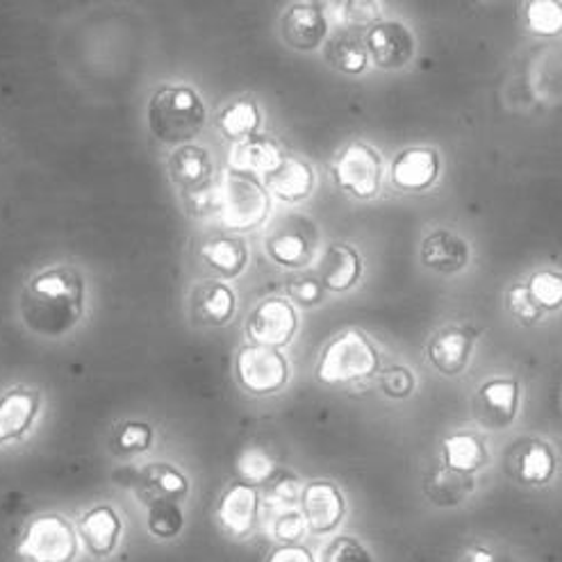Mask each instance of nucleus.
<instances>
[{"instance_id":"nucleus-1","label":"nucleus","mask_w":562,"mask_h":562,"mask_svg":"<svg viewBox=\"0 0 562 562\" xmlns=\"http://www.w3.org/2000/svg\"><path fill=\"white\" fill-rule=\"evenodd\" d=\"M85 283L71 267H53L37 273L23 294L25 322L40 333H65L82 312Z\"/></svg>"},{"instance_id":"nucleus-2","label":"nucleus","mask_w":562,"mask_h":562,"mask_svg":"<svg viewBox=\"0 0 562 562\" xmlns=\"http://www.w3.org/2000/svg\"><path fill=\"white\" fill-rule=\"evenodd\" d=\"M207 110L190 85H162L153 91L146 110L150 135L169 146L192 144L205 128Z\"/></svg>"},{"instance_id":"nucleus-3","label":"nucleus","mask_w":562,"mask_h":562,"mask_svg":"<svg viewBox=\"0 0 562 562\" xmlns=\"http://www.w3.org/2000/svg\"><path fill=\"white\" fill-rule=\"evenodd\" d=\"M376 371L379 351L358 328H349L330 339L317 362V379L326 385L362 383L376 376Z\"/></svg>"},{"instance_id":"nucleus-4","label":"nucleus","mask_w":562,"mask_h":562,"mask_svg":"<svg viewBox=\"0 0 562 562\" xmlns=\"http://www.w3.org/2000/svg\"><path fill=\"white\" fill-rule=\"evenodd\" d=\"M222 187V212L218 218L228 231L246 233L262 226L271 210V194L262 180L251 173H241L231 169L224 180L218 182Z\"/></svg>"},{"instance_id":"nucleus-5","label":"nucleus","mask_w":562,"mask_h":562,"mask_svg":"<svg viewBox=\"0 0 562 562\" xmlns=\"http://www.w3.org/2000/svg\"><path fill=\"white\" fill-rule=\"evenodd\" d=\"M383 155L367 142H351L337 153L333 162V180L339 192L351 199H376L383 184Z\"/></svg>"},{"instance_id":"nucleus-6","label":"nucleus","mask_w":562,"mask_h":562,"mask_svg":"<svg viewBox=\"0 0 562 562\" xmlns=\"http://www.w3.org/2000/svg\"><path fill=\"white\" fill-rule=\"evenodd\" d=\"M16 551L25 562H74L78 538L65 517L46 513L27 524Z\"/></svg>"},{"instance_id":"nucleus-7","label":"nucleus","mask_w":562,"mask_h":562,"mask_svg":"<svg viewBox=\"0 0 562 562\" xmlns=\"http://www.w3.org/2000/svg\"><path fill=\"white\" fill-rule=\"evenodd\" d=\"M235 371L241 387L258 396L283 390L290 379V364L283 351L260 345L241 347L235 360Z\"/></svg>"},{"instance_id":"nucleus-8","label":"nucleus","mask_w":562,"mask_h":562,"mask_svg":"<svg viewBox=\"0 0 562 562\" xmlns=\"http://www.w3.org/2000/svg\"><path fill=\"white\" fill-rule=\"evenodd\" d=\"M299 330V312L296 307L283 299L271 296L256 305L251 317L246 322V335L251 345L283 349L294 339Z\"/></svg>"},{"instance_id":"nucleus-9","label":"nucleus","mask_w":562,"mask_h":562,"mask_svg":"<svg viewBox=\"0 0 562 562\" xmlns=\"http://www.w3.org/2000/svg\"><path fill=\"white\" fill-rule=\"evenodd\" d=\"M364 48L369 59L383 71H401L408 67L417 44L413 30L401 21H379L373 27L367 30Z\"/></svg>"},{"instance_id":"nucleus-10","label":"nucleus","mask_w":562,"mask_h":562,"mask_svg":"<svg viewBox=\"0 0 562 562\" xmlns=\"http://www.w3.org/2000/svg\"><path fill=\"white\" fill-rule=\"evenodd\" d=\"M442 173L440 153L430 146H411L401 150L392 162V182L396 190L424 194Z\"/></svg>"},{"instance_id":"nucleus-11","label":"nucleus","mask_w":562,"mask_h":562,"mask_svg":"<svg viewBox=\"0 0 562 562\" xmlns=\"http://www.w3.org/2000/svg\"><path fill=\"white\" fill-rule=\"evenodd\" d=\"M347 513V502L339 487L330 481H312L301 494V515L305 517L307 530L326 536L335 530Z\"/></svg>"},{"instance_id":"nucleus-12","label":"nucleus","mask_w":562,"mask_h":562,"mask_svg":"<svg viewBox=\"0 0 562 562\" xmlns=\"http://www.w3.org/2000/svg\"><path fill=\"white\" fill-rule=\"evenodd\" d=\"M262 184L278 201L296 205L307 201L315 192L317 176L307 160L296 158V155H283V160L262 176Z\"/></svg>"},{"instance_id":"nucleus-13","label":"nucleus","mask_w":562,"mask_h":562,"mask_svg":"<svg viewBox=\"0 0 562 562\" xmlns=\"http://www.w3.org/2000/svg\"><path fill=\"white\" fill-rule=\"evenodd\" d=\"M479 333L470 326H447L437 333L426 349L428 362L442 376H458L470 364Z\"/></svg>"},{"instance_id":"nucleus-14","label":"nucleus","mask_w":562,"mask_h":562,"mask_svg":"<svg viewBox=\"0 0 562 562\" xmlns=\"http://www.w3.org/2000/svg\"><path fill=\"white\" fill-rule=\"evenodd\" d=\"M280 33H283V40L290 48L312 53L322 48L328 40V19L317 5L296 3L283 14Z\"/></svg>"},{"instance_id":"nucleus-15","label":"nucleus","mask_w":562,"mask_h":562,"mask_svg":"<svg viewBox=\"0 0 562 562\" xmlns=\"http://www.w3.org/2000/svg\"><path fill=\"white\" fill-rule=\"evenodd\" d=\"M422 265L435 273H458L470 265V244L449 228H437L422 241Z\"/></svg>"},{"instance_id":"nucleus-16","label":"nucleus","mask_w":562,"mask_h":562,"mask_svg":"<svg viewBox=\"0 0 562 562\" xmlns=\"http://www.w3.org/2000/svg\"><path fill=\"white\" fill-rule=\"evenodd\" d=\"M260 515V494L256 485L235 483L231 485L216 506V517L233 536H248Z\"/></svg>"},{"instance_id":"nucleus-17","label":"nucleus","mask_w":562,"mask_h":562,"mask_svg":"<svg viewBox=\"0 0 562 562\" xmlns=\"http://www.w3.org/2000/svg\"><path fill=\"white\" fill-rule=\"evenodd\" d=\"M362 278V258L353 246L335 241L319 260V280L326 292L345 294L353 290Z\"/></svg>"},{"instance_id":"nucleus-18","label":"nucleus","mask_w":562,"mask_h":562,"mask_svg":"<svg viewBox=\"0 0 562 562\" xmlns=\"http://www.w3.org/2000/svg\"><path fill=\"white\" fill-rule=\"evenodd\" d=\"M479 417L490 428H506L515 422L519 411V385L513 379L487 381L479 394Z\"/></svg>"},{"instance_id":"nucleus-19","label":"nucleus","mask_w":562,"mask_h":562,"mask_svg":"<svg viewBox=\"0 0 562 562\" xmlns=\"http://www.w3.org/2000/svg\"><path fill=\"white\" fill-rule=\"evenodd\" d=\"M40 413V394L33 387H14L0 396V445L19 440Z\"/></svg>"},{"instance_id":"nucleus-20","label":"nucleus","mask_w":562,"mask_h":562,"mask_svg":"<svg viewBox=\"0 0 562 562\" xmlns=\"http://www.w3.org/2000/svg\"><path fill=\"white\" fill-rule=\"evenodd\" d=\"M169 176L182 194L199 190L214 180V165L210 153L196 144L178 146L169 158Z\"/></svg>"},{"instance_id":"nucleus-21","label":"nucleus","mask_w":562,"mask_h":562,"mask_svg":"<svg viewBox=\"0 0 562 562\" xmlns=\"http://www.w3.org/2000/svg\"><path fill=\"white\" fill-rule=\"evenodd\" d=\"M237 310L235 292L218 283V280H207L194 290L192 296V312L194 319L203 326H226Z\"/></svg>"},{"instance_id":"nucleus-22","label":"nucleus","mask_w":562,"mask_h":562,"mask_svg":"<svg viewBox=\"0 0 562 562\" xmlns=\"http://www.w3.org/2000/svg\"><path fill=\"white\" fill-rule=\"evenodd\" d=\"M201 260L222 278H237L248 265V246L237 235H216L203 241Z\"/></svg>"},{"instance_id":"nucleus-23","label":"nucleus","mask_w":562,"mask_h":562,"mask_svg":"<svg viewBox=\"0 0 562 562\" xmlns=\"http://www.w3.org/2000/svg\"><path fill=\"white\" fill-rule=\"evenodd\" d=\"M285 150L280 148L269 137H248L244 142H237L231 150V167L241 173L251 176H265L269 173L280 160H283Z\"/></svg>"},{"instance_id":"nucleus-24","label":"nucleus","mask_w":562,"mask_h":562,"mask_svg":"<svg viewBox=\"0 0 562 562\" xmlns=\"http://www.w3.org/2000/svg\"><path fill=\"white\" fill-rule=\"evenodd\" d=\"M80 536L91 553L108 555L119 542L121 517L110 506L93 508L80 519Z\"/></svg>"},{"instance_id":"nucleus-25","label":"nucleus","mask_w":562,"mask_h":562,"mask_svg":"<svg viewBox=\"0 0 562 562\" xmlns=\"http://www.w3.org/2000/svg\"><path fill=\"white\" fill-rule=\"evenodd\" d=\"M262 126V110L251 99H239L228 103L216 116V131L228 142H244L258 135Z\"/></svg>"},{"instance_id":"nucleus-26","label":"nucleus","mask_w":562,"mask_h":562,"mask_svg":"<svg viewBox=\"0 0 562 562\" xmlns=\"http://www.w3.org/2000/svg\"><path fill=\"white\" fill-rule=\"evenodd\" d=\"M442 460L449 470H453L458 474L474 476L487 462V447L472 432H458L445 440Z\"/></svg>"},{"instance_id":"nucleus-27","label":"nucleus","mask_w":562,"mask_h":562,"mask_svg":"<svg viewBox=\"0 0 562 562\" xmlns=\"http://www.w3.org/2000/svg\"><path fill=\"white\" fill-rule=\"evenodd\" d=\"M142 492L148 498V504L153 502H178L190 490V483H187L184 474L171 464H150L142 472L139 476Z\"/></svg>"},{"instance_id":"nucleus-28","label":"nucleus","mask_w":562,"mask_h":562,"mask_svg":"<svg viewBox=\"0 0 562 562\" xmlns=\"http://www.w3.org/2000/svg\"><path fill=\"white\" fill-rule=\"evenodd\" d=\"M555 474V456L542 440H528L517 453V476L528 485H544Z\"/></svg>"},{"instance_id":"nucleus-29","label":"nucleus","mask_w":562,"mask_h":562,"mask_svg":"<svg viewBox=\"0 0 562 562\" xmlns=\"http://www.w3.org/2000/svg\"><path fill=\"white\" fill-rule=\"evenodd\" d=\"M426 492L437 506L451 508L464 502V498L474 492V476L458 474L442 464L437 467V470H432V474L428 476Z\"/></svg>"},{"instance_id":"nucleus-30","label":"nucleus","mask_w":562,"mask_h":562,"mask_svg":"<svg viewBox=\"0 0 562 562\" xmlns=\"http://www.w3.org/2000/svg\"><path fill=\"white\" fill-rule=\"evenodd\" d=\"M265 248L276 265L288 269H301L312 260V241L299 231L271 235Z\"/></svg>"},{"instance_id":"nucleus-31","label":"nucleus","mask_w":562,"mask_h":562,"mask_svg":"<svg viewBox=\"0 0 562 562\" xmlns=\"http://www.w3.org/2000/svg\"><path fill=\"white\" fill-rule=\"evenodd\" d=\"M326 59L333 69L345 76H362L369 69V53L358 37L345 35L326 44Z\"/></svg>"},{"instance_id":"nucleus-32","label":"nucleus","mask_w":562,"mask_h":562,"mask_svg":"<svg viewBox=\"0 0 562 562\" xmlns=\"http://www.w3.org/2000/svg\"><path fill=\"white\" fill-rule=\"evenodd\" d=\"M524 27L530 35L551 40L562 35V0H528L524 5Z\"/></svg>"},{"instance_id":"nucleus-33","label":"nucleus","mask_w":562,"mask_h":562,"mask_svg":"<svg viewBox=\"0 0 562 562\" xmlns=\"http://www.w3.org/2000/svg\"><path fill=\"white\" fill-rule=\"evenodd\" d=\"M235 470H237V474L241 476L244 483L262 485L276 474V462L262 447L251 445V447L241 449V453L237 456Z\"/></svg>"},{"instance_id":"nucleus-34","label":"nucleus","mask_w":562,"mask_h":562,"mask_svg":"<svg viewBox=\"0 0 562 562\" xmlns=\"http://www.w3.org/2000/svg\"><path fill=\"white\" fill-rule=\"evenodd\" d=\"M148 506L150 508H148L146 526L150 530V536L158 540L178 538L182 526H184V517H182L178 502H153Z\"/></svg>"},{"instance_id":"nucleus-35","label":"nucleus","mask_w":562,"mask_h":562,"mask_svg":"<svg viewBox=\"0 0 562 562\" xmlns=\"http://www.w3.org/2000/svg\"><path fill=\"white\" fill-rule=\"evenodd\" d=\"M528 292L544 312H555L562 307V273L560 271H536L528 280Z\"/></svg>"},{"instance_id":"nucleus-36","label":"nucleus","mask_w":562,"mask_h":562,"mask_svg":"<svg viewBox=\"0 0 562 562\" xmlns=\"http://www.w3.org/2000/svg\"><path fill=\"white\" fill-rule=\"evenodd\" d=\"M269 490L265 494V502L267 506L271 508H278V510H294L299 504H301V494H303V487H301V481L292 474H273L269 481H267Z\"/></svg>"},{"instance_id":"nucleus-37","label":"nucleus","mask_w":562,"mask_h":562,"mask_svg":"<svg viewBox=\"0 0 562 562\" xmlns=\"http://www.w3.org/2000/svg\"><path fill=\"white\" fill-rule=\"evenodd\" d=\"M182 199L187 212L196 218L218 216V212H222V187H218L216 180L199 187V190L182 194Z\"/></svg>"},{"instance_id":"nucleus-38","label":"nucleus","mask_w":562,"mask_h":562,"mask_svg":"<svg viewBox=\"0 0 562 562\" xmlns=\"http://www.w3.org/2000/svg\"><path fill=\"white\" fill-rule=\"evenodd\" d=\"M506 307L510 312V317L515 322H519L521 326H533L542 319L544 310L536 303V299L530 296L528 288L526 285H513L506 294Z\"/></svg>"},{"instance_id":"nucleus-39","label":"nucleus","mask_w":562,"mask_h":562,"mask_svg":"<svg viewBox=\"0 0 562 562\" xmlns=\"http://www.w3.org/2000/svg\"><path fill=\"white\" fill-rule=\"evenodd\" d=\"M339 12L345 16V23L353 30H369L383 21L379 0H347Z\"/></svg>"},{"instance_id":"nucleus-40","label":"nucleus","mask_w":562,"mask_h":562,"mask_svg":"<svg viewBox=\"0 0 562 562\" xmlns=\"http://www.w3.org/2000/svg\"><path fill=\"white\" fill-rule=\"evenodd\" d=\"M381 390L390 398H408L415 392V373L408 367L394 364L381 373Z\"/></svg>"},{"instance_id":"nucleus-41","label":"nucleus","mask_w":562,"mask_h":562,"mask_svg":"<svg viewBox=\"0 0 562 562\" xmlns=\"http://www.w3.org/2000/svg\"><path fill=\"white\" fill-rule=\"evenodd\" d=\"M324 562H376L369 549L356 538H337L328 544Z\"/></svg>"},{"instance_id":"nucleus-42","label":"nucleus","mask_w":562,"mask_h":562,"mask_svg":"<svg viewBox=\"0 0 562 562\" xmlns=\"http://www.w3.org/2000/svg\"><path fill=\"white\" fill-rule=\"evenodd\" d=\"M116 445L123 453H144L153 445V430L144 422H131L119 430Z\"/></svg>"},{"instance_id":"nucleus-43","label":"nucleus","mask_w":562,"mask_h":562,"mask_svg":"<svg viewBox=\"0 0 562 562\" xmlns=\"http://www.w3.org/2000/svg\"><path fill=\"white\" fill-rule=\"evenodd\" d=\"M288 294L301 307H312L324 299V285L319 276H296L288 283Z\"/></svg>"},{"instance_id":"nucleus-44","label":"nucleus","mask_w":562,"mask_h":562,"mask_svg":"<svg viewBox=\"0 0 562 562\" xmlns=\"http://www.w3.org/2000/svg\"><path fill=\"white\" fill-rule=\"evenodd\" d=\"M305 530L307 524L299 510H283L273 524V536L280 544H299V540L305 536Z\"/></svg>"},{"instance_id":"nucleus-45","label":"nucleus","mask_w":562,"mask_h":562,"mask_svg":"<svg viewBox=\"0 0 562 562\" xmlns=\"http://www.w3.org/2000/svg\"><path fill=\"white\" fill-rule=\"evenodd\" d=\"M267 562H315V555L301 544H283L271 551Z\"/></svg>"},{"instance_id":"nucleus-46","label":"nucleus","mask_w":562,"mask_h":562,"mask_svg":"<svg viewBox=\"0 0 562 562\" xmlns=\"http://www.w3.org/2000/svg\"><path fill=\"white\" fill-rule=\"evenodd\" d=\"M462 562H494V553L483 547H474L464 553Z\"/></svg>"},{"instance_id":"nucleus-47","label":"nucleus","mask_w":562,"mask_h":562,"mask_svg":"<svg viewBox=\"0 0 562 562\" xmlns=\"http://www.w3.org/2000/svg\"><path fill=\"white\" fill-rule=\"evenodd\" d=\"M319 10H328V12H339L341 8H345L347 0H315Z\"/></svg>"}]
</instances>
